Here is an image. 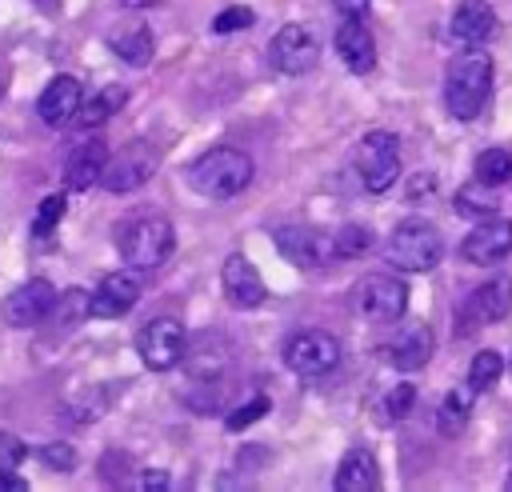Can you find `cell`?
<instances>
[{
	"label": "cell",
	"mask_w": 512,
	"mask_h": 492,
	"mask_svg": "<svg viewBox=\"0 0 512 492\" xmlns=\"http://www.w3.org/2000/svg\"><path fill=\"white\" fill-rule=\"evenodd\" d=\"M332 252H336L340 260H356V256L372 252V232H368L364 224H344V228L332 236Z\"/></svg>",
	"instance_id": "cell-30"
},
{
	"label": "cell",
	"mask_w": 512,
	"mask_h": 492,
	"mask_svg": "<svg viewBox=\"0 0 512 492\" xmlns=\"http://www.w3.org/2000/svg\"><path fill=\"white\" fill-rule=\"evenodd\" d=\"M272 244H276V252H280L288 264H296V268H304V272L320 268L324 256H328V248H332V240L320 236V232L308 228V224H280V228H272Z\"/></svg>",
	"instance_id": "cell-14"
},
{
	"label": "cell",
	"mask_w": 512,
	"mask_h": 492,
	"mask_svg": "<svg viewBox=\"0 0 512 492\" xmlns=\"http://www.w3.org/2000/svg\"><path fill=\"white\" fill-rule=\"evenodd\" d=\"M268 60H272V68L284 72V76H304V72H312L316 60H320V40H316L312 28H304V24H284V28L272 36V44H268Z\"/></svg>",
	"instance_id": "cell-11"
},
{
	"label": "cell",
	"mask_w": 512,
	"mask_h": 492,
	"mask_svg": "<svg viewBox=\"0 0 512 492\" xmlns=\"http://www.w3.org/2000/svg\"><path fill=\"white\" fill-rule=\"evenodd\" d=\"M472 172H476L480 184H496V188L500 184H512V152L508 148H484L476 156Z\"/></svg>",
	"instance_id": "cell-27"
},
{
	"label": "cell",
	"mask_w": 512,
	"mask_h": 492,
	"mask_svg": "<svg viewBox=\"0 0 512 492\" xmlns=\"http://www.w3.org/2000/svg\"><path fill=\"white\" fill-rule=\"evenodd\" d=\"M352 308L364 320H400L408 308V284L392 272H368L352 292Z\"/></svg>",
	"instance_id": "cell-7"
},
{
	"label": "cell",
	"mask_w": 512,
	"mask_h": 492,
	"mask_svg": "<svg viewBox=\"0 0 512 492\" xmlns=\"http://www.w3.org/2000/svg\"><path fill=\"white\" fill-rule=\"evenodd\" d=\"M356 176L364 184V192L380 196L396 184L400 176V140L396 132H368L356 148Z\"/></svg>",
	"instance_id": "cell-6"
},
{
	"label": "cell",
	"mask_w": 512,
	"mask_h": 492,
	"mask_svg": "<svg viewBox=\"0 0 512 492\" xmlns=\"http://www.w3.org/2000/svg\"><path fill=\"white\" fill-rule=\"evenodd\" d=\"M508 252H512V220L500 216V212L480 216V224L460 240V256L468 264H480V268L500 264Z\"/></svg>",
	"instance_id": "cell-12"
},
{
	"label": "cell",
	"mask_w": 512,
	"mask_h": 492,
	"mask_svg": "<svg viewBox=\"0 0 512 492\" xmlns=\"http://www.w3.org/2000/svg\"><path fill=\"white\" fill-rule=\"evenodd\" d=\"M124 8H152V4H160V0H120Z\"/></svg>",
	"instance_id": "cell-40"
},
{
	"label": "cell",
	"mask_w": 512,
	"mask_h": 492,
	"mask_svg": "<svg viewBox=\"0 0 512 492\" xmlns=\"http://www.w3.org/2000/svg\"><path fill=\"white\" fill-rule=\"evenodd\" d=\"M508 364H512V360H508Z\"/></svg>",
	"instance_id": "cell-42"
},
{
	"label": "cell",
	"mask_w": 512,
	"mask_h": 492,
	"mask_svg": "<svg viewBox=\"0 0 512 492\" xmlns=\"http://www.w3.org/2000/svg\"><path fill=\"white\" fill-rule=\"evenodd\" d=\"M40 460L48 464V468H56V472H72L76 468V452H72V444H44L40 448Z\"/></svg>",
	"instance_id": "cell-34"
},
{
	"label": "cell",
	"mask_w": 512,
	"mask_h": 492,
	"mask_svg": "<svg viewBox=\"0 0 512 492\" xmlns=\"http://www.w3.org/2000/svg\"><path fill=\"white\" fill-rule=\"evenodd\" d=\"M496 28H500V20H496L488 0H460L456 12H452V28L448 32H452L456 44L480 48V44H488L496 36Z\"/></svg>",
	"instance_id": "cell-18"
},
{
	"label": "cell",
	"mask_w": 512,
	"mask_h": 492,
	"mask_svg": "<svg viewBox=\"0 0 512 492\" xmlns=\"http://www.w3.org/2000/svg\"><path fill=\"white\" fill-rule=\"evenodd\" d=\"M332 488L336 492H376L380 488V464H376V456L368 448H360V444L348 448L340 456V468L332 476Z\"/></svg>",
	"instance_id": "cell-22"
},
{
	"label": "cell",
	"mask_w": 512,
	"mask_h": 492,
	"mask_svg": "<svg viewBox=\"0 0 512 492\" xmlns=\"http://www.w3.org/2000/svg\"><path fill=\"white\" fill-rule=\"evenodd\" d=\"M140 488H144V492L168 488V472H164V468H144V472H140Z\"/></svg>",
	"instance_id": "cell-36"
},
{
	"label": "cell",
	"mask_w": 512,
	"mask_h": 492,
	"mask_svg": "<svg viewBox=\"0 0 512 492\" xmlns=\"http://www.w3.org/2000/svg\"><path fill=\"white\" fill-rule=\"evenodd\" d=\"M64 208H68L64 192L44 196V200H40V208H36V220H32V236H48V232H52V228L64 220Z\"/></svg>",
	"instance_id": "cell-31"
},
{
	"label": "cell",
	"mask_w": 512,
	"mask_h": 492,
	"mask_svg": "<svg viewBox=\"0 0 512 492\" xmlns=\"http://www.w3.org/2000/svg\"><path fill=\"white\" fill-rule=\"evenodd\" d=\"M252 156L240 148H208L188 164V184L208 200H232L252 184Z\"/></svg>",
	"instance_id": "cell-3"
},
{
	"label": "cell",
	"mask_w": 512,
	"mask_h": 492,
	"mask_svg": "<svg viewBox=\"0 0 512 492\" xmlns=\"http://www.w3.org/2000/svg\"><path fill=\"white\" fill-rule=\"evenodd\" d=\"M456 208L464 212V216H488V212H496L500 208V196H496V184H464L460 192H456Z\"/></svg>",
	"instance_id": "cell-28"
},
{
	"label": "cell",
	"mask_w": 512,
	"mask_h": 492,
	"mask_svg": "<svg viewBox=\"0 0 512 492\" xmlns=\"http://www.w3.org/2000/svg\"><path fill=\"white\" fill-rule=\"evenodd\" d=\"M116 248L124 256V264L136 268V272L160 268L172 256V248H176L172 220L164 212H132L116 228Z\"/></svg>",
	"instance_id": "cell-2"
},
{
	"label": "cell",
	"mask_w": 512,
	"mask_h": 492,
	"mask_svg": "<svg viewBox=\"0 0 512 492\" xmlns=\"http://www.w3.org/2000/svg\"><path fill=\"white\" fill-rule=\"evenodd\" d=\"M284 364L296 376H324L340 364V340L324 328H304L284 344Z\"/></svg>",
	"instance_id": "cell-9"
},
{
	"label": "cell",
	"mask_w": 512,
	"mask_h": 492,
	"mask_svg": "<svg viewBox=\"0 0 512 492\" xmlns=\"http://www.w3.org/2000/svg\"><path fill=\"white\" fill-rule=\"evenodd\" d=\"M504 488H512V476H508V480H504Z\"/></svg>",
	"instance_id": "cell-41"
},
{
	"label": "cell",
	"mask_w": 512,
	"mask_h": 492,
	"mask_svg": "<svg viewBox=\"0 0 512 492\" xmlns=\"http://www.w3.org/2000/svg\"><path fill=\"white\" fill-rule=\"evenodd\" d=\"M412 408H416V384H412V380H400L396 388H388V392L376 400V424L392 428V424L408 420Z\"/></svg>",
	"instance_id": "cell-26"
},
{
	"label": "cell",
	"mask_w": 512,
	"mask_h": 492,
	"mask_svg": "<svg viewBox=\"0 0 512 492\" xmlns=\"http://www.w3.org/2000/svg\"><path fill=\"white\" fill-rule=\"evenodd\" d=\"M108 48H112V52H116L124 64L144 68V64H152L156 40H152L148 24H116V28L108 32Z\"/></svg>",
	"instance_id": "cell-23"
},
{
	"label": "cell",
	"mask_w": 512,
	"mask_h": 492,
	"mask_svg": "<svg viewBox=\"0 0 512 492\" xmlns=\"http://www.w3.org/2000/svg\"><path fill=\"white\" fill-rule=\"evenodd\" d=\"M184 348H188V336H184V324L172 320V316H156L140 328L136 336V352L144 360V368L152 372H168L184 360Z\"/></svg>",
	"instance_id": "cell-8"
},
{
	"label": "cell",
	"mask_w": 512,
	"mask_h": 492,
	"mask_svg": "<svg viewBox=\"0 0 512 492\" xmlns=\"http://www.w3.org/2000/svg\"><path fill=\"white\" fill-rule=\"evenodd\" d=\"M444 256V236L428 220H400L384 240V260L400 272H432Z\"/></svg>",
	"instance_id": "cell-4"
},
{
	"label": "cell",
	"mask_w": 512,
	"mask_h": 492,
	"mask_svg": "<svg viewBox=\"0 0 512 492\" xmlns=\"http://www.w3.org/2000/svg\"><path fill=\"white\" fill-rule=\"evenodd\" d=\"M220 284H224V296H228L236 308H256V304H264V296H268V288H264L256 264H252L244 252H232V256L224 260Z\"/></svg>",
	"instance_id": "cell-17"
},
{
	"label": "cell",
	"mask_w": 512,
	"mask_h": 492,
	"mask_svg": "<svg viewBox=\"0 0 512 492\" xmlns=\"http://www.w3.org/2000/svg\"><path fill=\"white\" fill-rule=\"evenodd\" d=\"M52 308H56V288H52V280L32 276L28 284H20V288L4 300V320H8L12 328H32V324H40L44 316H52Z\"/></svg>",
	"instance_id": "cell-15"
},
{
	"label": "cell",
	"mask_w": 512,
	"mask_h": 492,
	"mask_svg": "<svg viewBox=\"0 0 512 492\" xmlns=\"http://www.w3.org/2000/svg\"><path fill=\"white\" fill-rule=\"evenodd\" d=\"M432 348H436L432 328H428L424 320H408V324H400V328L380 344V356H384L396 372H416V368H424V364L432 360Z\"/></svg>",
	"instance_id": "cell-13"
},
{
	"label": "cell",
	"mask_w": 512,
	"mask_h": 492,
	"mask_svg": "<svg viewBox=\"0 0 512 492\" xmlns=\"http://www.w3.org/2000/svg\"><path fill=\"white\" fill-rule=\"evenodd\" d=\"M252 20H256L252 8L232 4V8H224V12L212 20V32H220V36H228V32H244V28H252Z\"/></svg>",
	"instance_id": "cell-33"
},
{
	"label": "cell",
	"mask_w": 512,
	"mask_h": 492,
	"mask_svg": "<svg viewBox=\"0 0 512 492\" xmlns=\"http://www.w3.org/2000/svg\"><path fill=\"white\" fill-rule=\"evenodd\" d=\"M428 192H432V176H428V172H424V176H412V180H408V200H424Z\"/></svg>",
	"instance_id": "cell-38"
},
{
	"label": "cell",
	"mask_w": 512,
	"mask_h": 492,
	"mask_svg": "<svg viewBox=\"0 0 512 492\" xmlns=\"http://www.w3.org/2000/svg\"><path fill=\"white\" fill-rule=\"evenodd\" d=\"M340 16H368V0H332Z\"/></svg>",
	"instance_id": "cell-39"
},
{
	"label": "cell",
	"mask_w": 512,
	"mask_h": 492,
	"mask_svg": "<svg viewBox=\"0 0 512 492\" xmlns=\"http://www.w3.org/2000/svg\"><path fill=\"white\" fill-rule=\"evenodd\" d=\"M80 100H84V92H80L76 76H52L48 88L40 92V100H36V112L48 128H64L80 112Z\"/></svg>",
	"instance_id": "cell-21"
},
{
	"label": "cell",
	"mask_w": 512,
	"mask_h": 492,
	"mask_svg": "<svg viewBox=\"0 0 512 492\" xmlns=\"http://www.w3.org/2000/svg\"><path fill=\"white\" fill-rule=\"evenodd\" d=\"M500 372H504V360L496 356V352H476L472 356V364H468V384H472V392H492L496 388V380H500Z\"/></svg>",
	"instance_id": "cell-29"
},
{
	"label": "cell",
	"mask_w": 512,
	"mask_h": 492,
	"mask_svg": "<svg viewBox=\"0 0 512 492\" xmlns=\"http://www.w3.org/2000/svg\"><path fill=\"white\" fill-rule=\"evenodd\" d=\"M268 408H272V400H268V396H252V400H244L240 408H232V412L224 416V424H228L232 432H240V428H248V424H256V420H264V416H268Z\"/></svg>",
	"instance_id": "cell-32"
},
{
	"label": "cell",
	"mask_w": 512,
	"mask_h": 492,
	"mask_svg": "<svg viewBox=\"0 0 512 492\" xmlns=\"http://www.w3.org/2000/svg\"><path fill=\"white\" fill-rule=\"evenodd\" d=\"M24 456H28L24 440H20V436H12V432H0V460H4L8 468H16Z\"/></svg>",
	"instance_id": "cell-35"
},
{
	"label": "cell",
	"mask_w": 512,
	"mask_h": 492,
	"mask_svg": "<svg viewBox=\"0 0 512 492\" xmlns=\"http://www.w3.org/2000/svg\"><path fill=\"white\" fill-rule=\"evenodd\" d=\"M124 100H128V88H120V84H108V88H100V92H92L88 100H80V124L84 128H96V124H104L112 112H120L124 108Z\"/></svg>",
	"instance_id": "cell-25"
},
{
	"label": "cell",
	"mask_w": 512,
	"mask_h": 492,
	"mask_svg": "<svg viewBox=\"0 0 512 492\" xmlns=\"http://www.w3.org/2000/svg\"><path fill=\"white\" fill-rule=\"evenodd\" d=\"M104 164H108V144H104L100 136L76 144L72 156L64 160V188H68V192H88L92 184H100Z\"/></svg>",
	"instance_id": "cell-20"
},
{
	"label": "cell",
	"mask_w": 512,
	"mask_h": 492,
	"mask_svg": "<svg viewBox=\"0 0 512 492\" xmlns=\"http://www.w3.org/2000/svg\"><path fill=\"white\" fill-rule=\"evenodd\" d=\"M160 168V148L152 140H128L116 156H108L104 164V176L100 184L112 192V196H124V192H136L144 188Z\"/></svg>",
	"instance_id": "cell-5"
},
{
	"label": "cell",
	"mask_w": 512,
	"mask_h": 492,
	"mask_svg": "<svg viewBox=\"0 0 512 492\" xmlns=\"http://www.w3.org/2000/svg\"><path fill=\"white\" fill-rule=\"evenodd\" d=\"M336 52L348 64V72H356V76H364V72L376 68V40H372L364 16H344L340 20V28H336Z\"/></svg>",
	"instance_id": "cell-19"
},
{
	"label": "cell",
	"mask_w": 512,
	"mask_h": 492,
	"mask_svg": "<svg viewBox=\"0 0 512 492\" xmlns=\"http://www.w3.org/2000/svg\"><path fill=\"white\" fill-rule=\"evenodd\" d=\"M512 312V280L508 276H496L480 288L468 292V300L460 304V320H456V332L468 336L484 324H500L504 316Z\"/></svg>",
	"instance_id": "cell-10"
},
{
	"label": "cell",
	"mask_w": 512,
	"mask_h": 492,
	"mask_svg": "<svg viewBox=\"0 0 512 492\" xmlns=\"http://www.w3.org/2000/svg\"><path fill=\"white\" fill-rule=\"evenodd\" d=\"M136 300H140V276H136V268L108 272V276L96 284V292L88 296V316L112 320V316H124Z\"/></svg>",
	"instance_id": "cell-16"
},
{
	"label": "cell",
	"mask_w": 512,
	"mask_h": 492,
	"mask_svg": "<svg viewBox=\"0 0 512 492\" xmlns=\"http://www.w3.org/2000/svg\"><path fill=\"white\" fill-rule=\"evenodd\" d=\"M24 488H28V480L16 476V472L4 464V468H0V492H24Z\"/></svg>",
	"instance_id": "cell-37"
},
{
	"label": "cell",
	"mask_w": 512,
	"mask_h": 492,
	"mask_svg": "<svg viewBox=\"0 0 512 492\" xmlns=\"http://www.w3.org/2000/svg\"><path fill=\"white\" fill-rule=\"evenodd\" d=\"M492 92V56L484 48H464L444 72V108L456 120H476Z\"/></svg>",
	"instance_id": "cell-1"
},
{
	"label": "cell",
	"mask_w": 512,
	"mask_h": 492,
	"mask_svg": "<svg viewBox=\"0 0 512 492\" xmlns=\"http://www.w3.org/2000/svg\"><path fill=\"white\" fill-rule=\"evenodd\" d=\"M472 420V384L468 388H448V396L440 400L436 412V432L440 436H460Z\"/></svg>",
	"instance_id": "cell-24"
}]
</instances>
